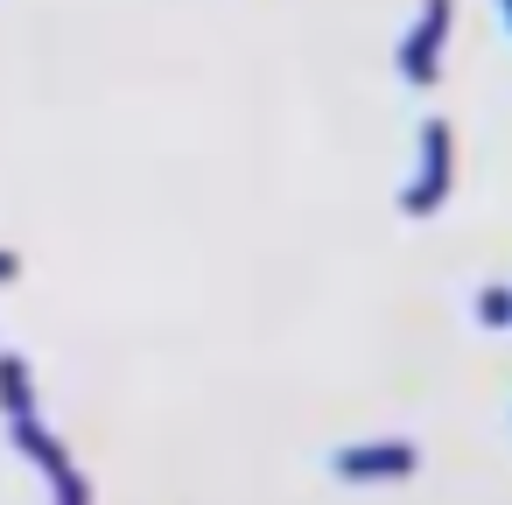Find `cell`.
I'll return each instance as SVG.
<instances>
[{
    "instance_id": "cell-7",
    "label": "cell",
    "mask_w": 512,
    "mask_h": 505,
    "mask_svg": "<svg viewBox=\"0 0 512 505\" xmlns=\"http://www.w3.org/2000/svg\"><path fill=\"white\" fill-rule=\"evenodd\" d=\"M15 274H22V260H15V253H0V281H15Z\"/></svg>"
},
{
    "instance_id": "cell-8",
    "label": "cell",
    "mask_w": 512,
    "mask_h": 505,
    "mask_svg": "<svg viewBox=\"0 0 512 505\" xmlns=\"http://www.w3.org/2000/svg\"><path fill=\"white\" fill-rule=\"evenodd\" d=\"M498 22H505V29H512V0H498Z\"/></svg>"
},
{
    "instance_id": "cell-3",
    "label": "cell",
    "mask_w": 512,
    "mask_h": 505,
    "mask_svg": "<svg viewBox=\"0 0 512 505\" xmlns=\"http://www.w3.org/2000/svg\"><path fill=\"white\" fill-rule=\"evenodd\" d=\"M414 470H421V449L407 435H372V442L330 449V477H344V484H407Z\"/></svg>"
},
{
    "instance_id": "cell-5",
    "label": "cell",
    "mask_w": 512,
    "mask_h": 505,
    "mask_svg": "<svg viewBox=\"0 0 512 505\" xmlns=\"http://www.w3.org/2000/svg\"><path fill=\"white\" fill-rule=\"evenodd\" d=\"M0 414L8 421H29L36 414V372H29V358H0Z\"/></svg>"
},
{
    "instance_id": "cell-1",
    "label": "cell",
    "mask_w": 512,
    "mask_h": 505,
    "mask_svg": "<svg viewBox=\"0 0 512 505\" xmlns=\"http://www.w3.org/2000/svg\"><path fill=\"white\" fill-rule=\"evenodd\" d=\"M456 197V127L449 113H428L414 134V176L400 183V218H435Z\"/></svg>"
},
{
    "instance_id": "cell-6",
    "label": "cell",
    "mask_w": 512,
    "mask_h": 505,
    "mask_svg": "<svg viewBox=\"0 0 512 505\" xmlns=\"http://www.w3.org/2000/svg\"><path fill=\"white\" fill-rule=\"evenodd\" d=\"M470 316H477L484 330H512V281H491V288H477Z\"/></svg>"
},
{
    "instance_id": "cell-4",
    "label": "cell",
    "mask_w": 512,
    "mask_h": 505,
    "mask_svg": "<svg viewBox=\"0 0 512 505\" xmlns=\"http://www.w3.org/2000/svg\"><path fill=\"white\" fill-rule=\"evenodd\" d=\"M15 428V442H22V456L36 463V477H43V491H50V505H92V484H85V470L71 463V449L43 428V414H29V421H8Z\"/></svg>"
},
{
    "instance_id": "cell-2",
    "label": "cell",
    "mask_w": 512,
    "mask_h": 505,
    "mask_svg": "<svg viewBox=\"0 0 512 505\" xmlns=\"http://www.w3.org/2000/svg\"><path fill=\"white\" fill-rule=\"evenodd\" d=\"M449 43H456V0H414V15L400 22V43H393V71H400V85L435 92Z\"/></svg>"
}]
</instances>
